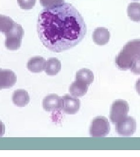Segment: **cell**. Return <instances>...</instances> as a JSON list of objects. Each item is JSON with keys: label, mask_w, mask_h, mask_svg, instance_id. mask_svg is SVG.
Instances as JSON below:
<instances>
[{"label": "cell", "mask_w": 140, "mask_h": 157, "mask_svg": "<svg viewBox=\"0 0 140 157\" xmlns=\"http://www.w3.org/2000/svg\"><path fill=\"white\" fill-rule=\"evenodd\" d=\"M37 31L40 41L48 50L60 52L78 45L85 37L87 28L78 11L64 2L41 11Z\"/></svg>", "instance_id": "6da1fadb"}, {"label": "cell", "mask_w": 140, "mask_h": 157, "mask_svg": "<svg viewBox=\"0 0 140 157\" xmlns=\"http://www.w3.org/2000/svg\"><path fill=\"white\" fill-rule=\"evenodd\" d=\"M138 59H140V39L133 40L124 46L116 57L115 63L118 69L127 70Z\"/></svg>", "instance_id": "7a4b0ae2"}, {"label": "cell", "mask_w": 140, "mask_h": 157, "mask_svg": "<svg viewBox=\"0 0 140 157\" xmlns=\"http://www.w3.org/2000/svg\"><path fill=\"white\" fill-rule=\"evenodd\" d=\"M6 48L10 50H17L21 45L24 36V30L21 25L15 22L13 27L6 34Z\"/></svg>", "instance_id": "3957f363"}, {"label": "cell", "mask_w": 140, "mask_h": 157, "mask_svg": "<svg viewBox=\"0 0 140 157\" xmlns=\"http://www.w3.org/2000/svg\"><path fill=\"white\" fill-rule=\"evenodd\" d=\"M110 130V124L106 118L98 117L94 119L90 124V133L92 137H102L108 135Z\"/></svg>", "instance_id": "277c9868"}, {"label": "cell", "mask_w": 140, "mask_h": 157, "mask_svg": "<svg viewBox=\"0 0 140 157\" xmlns=\"http://www.w3.org/2000/svg\"><path fill=\"white\" fill-rule=\"evenodd\" d=\"M129 111V105L127 101L122 100L114 101L110 108V121L113 124H117L127 117Z\"/></svg>", "instance_id": "5b68a950"}, {"label": "cell", "mask_w": 140, "mask_h": 157, "mask_svg": "<svg viewBox=\"0 0 140 157\" xmlns=\"http://www.w3.org/2000/svg\"><path fill=\"white\" fill-rule=\"evenodd\" d=\"M136 125V122L134 118L126 117L116 124V130L120 136H130L134 133Z\"/></svg>", "instance_id": "8992f818"}, {"label": "cell", "mask_w": 140, "mask_h": 157, "mask_svg": "<svg viewBox=\"0 0 140 157\" xmlns=\"http://www.w3.org/2000/svg\"><path fill=\"white\" fill-rule=\"evenodd\" d=\"M62 111L67 114H75L80 108L81 102L78 98L74 96L64 95L62 97Z\"/></svg>", "instance_id": "52a82bcc"}, {"label": "cell", "mask_w": 140, "mask_h": 157, "mask_svg": "<svg viewBox=\"0 0 140 157\" xmlns=\"http://www.w3.org/2000/svg\"><path fill=\"white\" fill-rule=\"evenodd\" d=\"M62 98L56 94L47 95L43 100V107L47 112L62 111Z\"/></svg>", "instance_id": "ba28073f"}, {"label": "cell", "mask_w": 140, "mask_h": 157, "mask_svg": "<svg viewBox=\"0 0 140 157\" xmlns=\"http://www.w3.org/2000/svg\"><path fill=\"white\" fill-rule=\"evenodd\" d=\"M17 81V75L12 71L0 69V90L12 87Z\"/></svg>", "instance_id": "9c48e42d"}, {"label": "cell", "mask_w": 140, "mask_h": 157, "mask_svg": "<svg viewBox=\"0 0 140 157\" xmlns=\"http://www.w3.org/2000/svg\"><path fill=\"white\" fill-rule=\"evenodd\" d=\"M46 61L42 56L31 58L27 63V68L34 73H39L45 70Z\"/></svg>", "instance_id": "30bf717a"}, {"label": "cell", "mask_w": 140, "mask_h": 157, "mask_svg": "<svg viewBox=\"0 0 140 157\" xmlns=\"http://www.w3.org/2000/svg\"><path fill=\"white\" fill-rule=\"evenodd\" d=\"M93 40L96 44L103 45L109 42L110 34L109 30L104 28L96 29L93 33Z\"/></svg>", "instance_id": "8fae6325"}, {"label": "cell", "mask_w": 140, "mask_h": 157, "mask_svg": "<svg viewBox=\"0 0 140 157\" xmlns=\"http://www.w3.org/2000/svg\"><path fill=\"white\" fill-rule=\"evenodd\" d=\"M13 103L18 107L26 106L30 101V97L28 92L25 90L18 89L15 90L12 97Z\"/></svg>", "instance_id": "7c38bea8"}, {"label": "cell", "mask_w": 140, "mask_h": 157, "mask_svg": "<svg viewBox=\"0 0 140 157\" xmlns=\"http://www.w3.org/2000/svg\"><path fill=\"white\" fill-rule=\"evenodd\" d=\"M88 90V85L78 80L74 82L69 88L70 93L74 97L84 96L87 93Z\"/></svg>", "instance_id": "4fadbf2b"}, {"label": "cell", "mask_w": 140, "mask_h": 157, "mask_svg": "<svg viewBox=\"0 0 140 157\" xmlns=\"http://www.w3.org/2000/svg\"><path fill=\"white\" fill-rule=\"evenodd\" d=\"M61 68V62L56 58H51L46 62L45 72L49 75H56L60 71Z\"/></svg>", "instance_id": "5bb4252c"}, {"label": "cell", "mask_w": 140, "mask_h": 157, "mask_svg": "<svg viewBox=\"0 0 140 157\" xmlns=\"http://www.w3.org/2000/svg\"><path fill=\"white\" fill-rule=\"evenodd\" d=\"M94 79V73L88 69H82L76 73V80L83 82L88 85L91 84Z\"/></svg>", "instance_id": "9a60e30c"}, {"label": "cell", "mask_w": 140, "mask_h": 157, "mask_svg": "<svg viewBox=\"0 0 140 157\" xmlns=\"http://www.w3.org/2000/svg\"><path fill=\"white\" fill-rule=\"evenodd\" d=\"M127 14L133 21L140 22V3L131 2L127 8Z\"/></svg>", "instance_id": "2e32d148"}, {"label": "cell", "mask_w": 140, "mask_h": 157, "mask_svg": "<svg viewBox=\"0 0 140 157\" xmlns=\"http://www.w3.org/2000/svg\"><path fill=\"white\" fill-rule=\"evenodd\" d=\"M14 23L11 17L0 15V32L6 34L11 29Z\"/></svg>", "instance_id": "e0dca14e"}, {"label": "cell", "mask_w": 140, "mask_h": 157, "mask_svg": "<svg viewBox=\"0 0 140 157\" xmlns=\"http://www.w3.org/2000/svg\"><path fill=\"white\" fill-rule=\"evenodd\" d=\"M40 2L45 8H50L64 3V0H40Z\"/></svg>", "instance_id": "ac0fdd59"}, {"label": "cell", "mask_w": 140, "mask_h": 157, "mask_svg": "<svg viewBox=\"0 0 140 157\" xmlns=\"http://www.w3.org/2000/svg\"><path fill=\"white\" fill-rule=\"evenodd\" d=\"M17 2L21 9L29 10L32 9L35 6L36 0H17Z\"/></svg>", "instance_id": "d6986e66"}, {"label": "cell", "mask_w": 140, "mask_h": 157, "mask_svg": "<svg viewBox=\"0 0 140 157\" xmlns=\"http://www.w3.org/2000/svg\"><path fill=\"white\" fill-rule=\"evenodd\" d=\"M130 69L135 75H140V59L136 61Z\"/></svg>", "instance_id": "ffe728a7"}, {"label": "cell", "mask_w": 140, "mask_h": 157, "mask_svg": "<svg viewBox=\"0 0 140 157\" xmlns=\"http://www.w3.org/2000/svg\"><path fill=\"white\" fill-rule=\"evenodd\" d=\"M5 132H6L5 124L0 121V137L3 136V135L5 134Z\"/></svg>", "instance_id": "44dd1931"}, {"label": "cell", "mask_w": 140, "mask_h": 157, "mask_svg": "<svg viewBox=\"0 0 140 157\" xmlns=\"http://www.w3.org/2000/svg\"><path fill=\"white\" fill-rule=\"evenodd\" d=\"M135 89H136V91H137V93H138V94L140 95V78L138 79L137 81L136 82Z\"/></svg>", "instance_id": "7402d4cb"}, {"label": "cell", "mask_w": 140, "mask_h": 157, "mask_svg": "<svg viewBox=\"0 0 140 157\" xmlns=\"http://www.w3.org/2000/svg\"><path fill=\"white\" fill-rule=\"evenodd\" d=\"M133 1H139V0H133Z\"/></svg>", "instance_id": "603a6c76"}]
</instances>
